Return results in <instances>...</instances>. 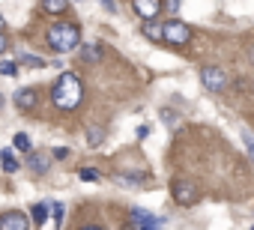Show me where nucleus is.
<instances>
[{
    "label": "nucleus",
    "mask_w": 254,
    "mask_h": 230,
    "mask_svg": "<svg viewBox=\"0 0 254 230\" xmlns=\"http://www.w3.org/2000/svg\"><path fill=\"white\" fill-rule=\"evenodd\" d=\"M102 6H105L108 12H117V3H114V0H102Z\"/></svg>",
    "instance_id": "a878e982"
},
{
    "label": "nucleus",
    "mask_w": 254,
    "mask_h": 230,
    "mask_svg": "<svg viewBox=\"0 0 254 230\" xmlns=\"http://www.w3.org/2000/svg\"><path fill=\"white\" fill-rule=\"evenodd\" d=\"M27 165H30V171H33V173H48V168H51L48 156H42V153H33V150H30V156H27Z\"/></svg>",
    "instance_id": "f8f14e48"
},
{
    "label": "nucleus",
    "mask_w": 254,
    "mask_h": 230,
    "mask_svg": "<svg viewBox=\"0 0 254 230\" xmlns=\"http://www.w3.org/2000/svg\"><path fill=\"white\" fill-rule=\"evenodd\" d=\"M248 57H251V63H254V45H251V51H248Z\"/></svg>",
    "instance_id": "cd10ccee"
},
{
    "label": "nucleus",
    "mask_w": 254,
    "mask_h": 230,
    "mask_svg": "<svg viewBox=\"0 0 254 230\" xmlns=\"http://www.w3.org/2000/svg\"><path fill=\"white\" fill-rule=\"evenodd\" d=\"M12 144H15V150H24V153H30V138H27L24 132H18V135L12 138Z\"/></svg>",
    "instance_id": "6ab92c4d"
},
{
    "label": "nucleus",
    "mask_w": 254,
    "mask_h": 230,
    "mask_svg": "<svg viewBox=\"0 0 254 230\" xmlns=\"http://www.w3.org/2000/svg\"><path fill=\"white\" fill-rule=\"evenodd\" d=\"M200 81H203V87H206L209 93H221V90L227 87V72L218 69V66H203V69H200Z\"/></svg>",
    "instance_id": "20e7f679"
},
{
    "label": "nucleus",
    "mask_w": 254,
    "mask_h": 230,
    "mask_svg": "<svg viewBox=\"0 0 254 230\" xmlns=\"http://www.w3.org/2000/svg\"><path fill=\"white\" fill-rule=\"evenodd\" d=\"M102 54H105V51H102V45H99V42H87V45H81V48H78V60H81V63H99V60H102Z\"/></svg>",
    "instance_id": "9d476101"
},
{
    "label": "nucleus",
    "mask_w": 254,
    "mask_h": 230,
    "mask_svg": "<svg viewBox=\"0 0 254 230\" xmlns=\"http://www.w3.org/2000/svg\"><path fill=\"white\" fill-rule=\"evenodd\" d=\"M0 165H3V171H6V173H15V171L21 168V162L12 156V150H3V153H0Z\"/></svg>",
    "instance_id": "2eb2a0df"
},
{
    "label": "nucleus",
    "mask_w": 254,
    "mask_h": 230,
    "mask_svg": "<svg viewBox=\"0 0 254 230\" xmlns=\"http://www.w3.org/2000/svg\"><path fill=\"white\" fill-rule=\"evenodd\" d=\"M242 138H245V147L251 150V156H254V135H248V132H242Z\"/></svg>",
    "instance_id": "5701e85b"
},
{
    "label": "nucleus",
    "mask_w": 254,
    "mask_h": 230,
    "mask_svg": "<svg viewBox=\"0 0 254 230\" xmlns=\"http://www.w3.org/2000/svg\"><path fill=\"white\" fill-rule=\"evenodd\" d=\"M144 36L150 39V42H165V24H159V21H144Z\"/></svg>",
    "instance_id": "9b49d317"
},
{
    "label": "nucleus",
    "mask_w": 254,
    "mask_h": 230,
    "mask_svg": "<svg viewBox=\"0 0 254 230\" xmlns=\"http://www.w3.org/2000/svg\"><path fill=\"white\" fill-rule=\"evenodd\" d=\"M6 48H9V39H6V36H3V30H0V54H3V51H6Z\"/></svg>",
    "instance_id": "393cba45"
},
{
    "label": "nucleus",
    "mask_w": 254,
    "mask_h": 230,
    "mask_svg": "<svg viewBox=\"0 0 254 230\" xmlns=\"http://www.w3.org/2000/svg\"><path fill=\"white\" fill-rule=\"evenodd\" d=\"M66 6H69V0H39V9L48 15H63Z\"/></svg>",
    "instance_id": "ddd939ff"
},
{
    "label": "nucleus",
    "mask_w": 254,
    "mask_h": 230,
    "mask_svg": "<svg viewBox=\"0 0 254 230\" xmlns=\"http://www.w3.org/2000/svg\"><path fill=\"white\" fill-rule=\"evenodd\" d=\"M51 206V215L57 218V221H63V215H66V209H63V203H48Z\"/></svg>",
    "instance_id": "4be33fe9"
},
{
    "label": "nucleus",
    "mask_w": 254,
    "mask_h": 230,
    "mask_svg": "<svg viewBox=\"0 0 254 230\" xmlns=\"http://www.w3.org/2000/svg\"><path fill=\"white\" fill-rule=\"evenodd\" d=\"M48 45L57 54H69L75 48H81V27L75 21H57L48 27Z\"/></svg>",
    "instance_id": "f03ea898"
},
{
    "label": "nucleus",
    "mask_w": 254,
    "mask_h": 230,
    "mask_svg": "<svg viewBox=\"0 0 254 230\" xmlns=\"http://www.w3.org/2000/svg\"><path fill=\"white\" fill-rule=\"evenodd\" d=\"M0 108H3V96H0Z\"/></svg>",
    "instance_id": "c756f323"
},
{
    "label": "nucleus",
    "mask_w": 254,
    "mask_h": 230,
    "mask_svg": "<svg viewBox=\"0 0 254 230\" xmlns=\"http://www.w3.org/2000/svg\"><path fill=\"white\" fill-rule=\"evenodd\" d=\"M78 176H81L84 182H93V179H99V173H96V171H90V168H84V171H78Z\"/></svg>",
    "instance_id": "412c9836"
},
{
    "label": "nucleus",
    "mask_w": 254,
    "mask_h": 230,
    "mask_svg": "<svg viewBox=\"0 0 254 230\" xmlns=\"http://www.w3.org/2000/svg\"><path fill=\"white\" fill-rule=\"evenodd\" d=\"M3 27H6V21H3V15H0V30H3Z\"/></svg>",
    "instance_id": "c85d7f7f"
},
{
    "label": "nucleus",
    "mask_w": 254,
    "mask_h": 230,
    "mask_svg": "<svg viewBox=\"0 0 254 230\" xmlns=\"http://www.w3.org/2000/svg\"><path fill=\"white\" fill-rule=\"evenodd\" d=\"M51 102L57 111H75L84 102V84L78 81V75L63 72L54 84H51Z\"/></svg>",
    "instance_id": "f257e3e1"
},
{
    "label": "nucleus",
    "mask_w": 254,
    "mask_h": 230,
    "mask_svg": "<svg viewBox=\"0 0 254 230\" xmlns=\"http://www.w3.org/2000/svg\"><path fill=\"white\" fill-rule=\"evenodd\" d=\"M165 218L159 215H150L147 209H132L129 212V227H162Z\"/></svg>",
    "instance_id": "423d86ee"
},
{
    "label": "nucleus",
    "mask_w": 254,
    "mask_h": 230,
    "mask_svg": "<svg viewBox=\"0 0 254 230\" xmlns=\"http://www.w3.org/2000/svg\"><path fill=\"white\" fill-rule=\"evenodd\" d=\"M18 60H21V63H27V66H33V69H42V66H45V60H42V57H36V54H21Z\"/></svg>",
    "instance_id": "a211bd4d"
},
{
    "label": "nucleus",
    "mask_w": 254,
    "mask_h": 230,
    "mask_svg": "<svg viewBox=\"0 0 254 230\" xmlns=\"http://www.w3.org/2000/svg\"><path fill=\"white\" fill-rule=\"evenodd\" d=\"M168 6H171V12H177V9H180V0H171Z\"/></svg>",
    "instance_id": "bb28decb"
},
{
    "label": "nucleus",
    "mask_w": 254,
    "mask_h": 230,
    "mask_svg": "<svg viewBox=\"0 0 254 230\" xmlns=\"http://www.w3.org/2000/svg\"><path fill=\"white\" fill-rule=\"evenodd\" d=\"M33 221H27L24 212H3V215H0V230H24Z\"/></svg>",
    "instance_id": "6e6552de"
},
{
    "label": "nucleus",
    "mask_w": 254,
    "mask_h": 230,
    "mask_svg": "<svg viewBox=\"0 0 254 230\" xmlns=\"http://www.w3.org/2000/svg\"><path fill=\"white\" fill-rule=\"evenodd\" d=\"M66 156H69V150H66V147H57V150H54V159H60V162H63Z\"/></svg>",
    "instance_id": "b1692460"
},
{
    "label": "nucleus",
    "mask_w": 254,
    "mask_h": 230,
    "mask_svg": "<svg viewBox=\"0 0 254 230\" xmlns=\"http://www.w3.org/2000/svg\"><path fill=\"white\" fill-rule=\"evenodd\" d=\"M132 9H135L144 21H150V18H156V15L162 12V0H132Z\"/></svg>",
    "instance_id": "1a4fd4ad"
},
{
    "label": "nucleus",
    "mask_w": 254,
    "mask_h": 230,
    "mask_svg": "<svg viewBox=\"0 0 254 230\" xmlns=\"http://www.w3.org/2000/svg\"><path fill=\"white\" fill-rule=\"evenodd\" d=\"M162 120H165V126H177L180 123V114L177 111H162Z\"/></svg>",
    "instance_id": "aec40b11"
},
{
    "label": "nucleus",
    "mask_w": 254,
    "mask_h": 230,
    "mask_svg": "<svg viewBox=\"0 0 254 230\" xmlns=\"http://www.w3.org/2000/svg\"><path fill=\"white\" fill-rule=\"evenodd\" d=\"M165 42H168V45H177V48L189 45V42H191V27H189L186 21H180V18L165 21Z\"/></svg>",
    "instance_id": "7ed1b4c3"
},
{
    "label": "nucleus",
    "mask_w": 254,
    "mask_h": 230,
    "mask_svg": "<svg viewBox=\"0 0 254 230\" xmlns=\"http://www.w3.org/2000/svg\"><path fill=\"white\" fill-rule=\"evenodd\" d=\"M36 105H39V90L36 87H21L15 93V108L18 111H33Z\"/></svg>",
    "instance_id": "0eeeda50"
},
{
    "label": "nucleus",
    "mask_w": 254,
    "mask_h": 230,
    "mask_svg": "<svg viewBox=\"0 0 254 230\" xmlns=\"http://www.w3.org/2000/svg\"><path fill=\"white\" fill-rule=\"evenodd\" d=\"M30 212H33V218H30V221H33L36 227H42V224L48 221V215H51V206H48V203H33V206H30Z\"/></svg>",
    "instance_id": "4468645a"
},
{
    "label": "nucleus",
    "mask_w": 254,
    "mask_h": 230,
    "mask_svg": "<svg viewBox=\"0 0 254 230\" xmlns=\"http://www.w3.org/2000/svg\"><path fill=\"white\" fill-rule=\"evenodd\" d=\"M102 138H105V132H102V129H96V126H90V129H87V144H90V147H99V144H102Z\"/></svg>",
    "instance_id": "f3484780"
},
{
    "label": "nucleus",
    "mask_w": 254,
    "mask_h": 230,
    "mask_svg": "<svg viewBox=\"0 0 254 230\" xmlns=\"http://www.w3.org/2000/svg\"><path fill=\"white\" fill-rule=\"evenodd\" d=\"M21 72V60H3V63H0V75H3V78H15Z\"/></svg>",
    "instance_id": "dca6fc26"
},
{
    "label": "nucleus",
    "mask_w": 254,
    "mask_h": 230,
    "mask_svg": "<svg viewBox=\"0 0 254 230\" xmlns=\"http://www.w3.org/2000/svg\"><path fill=\"white\" fill-rule=\"evenodd\" d=\"M171 194H174V200H177L180 206H191V203L197 200V185L189 182V179H174V182H171Z\"/></svg>",
    "instance_id": "39448f33"
}]
</instances>
